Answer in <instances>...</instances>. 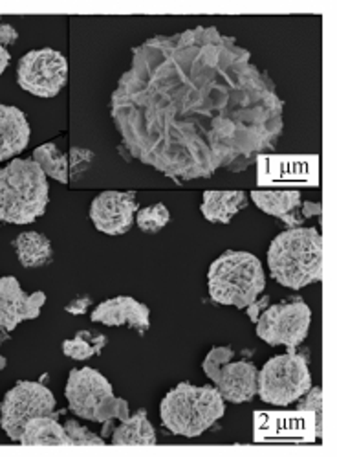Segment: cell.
I'll return each instance as SVG.
<instances>
[{"label": "cell", "mask_w": 337, "mask_h": 457, "mask_svg": "<svg viewBox=\"0 0 337 457\" xmlns=\"http://www.w3.org/2000/svg\"><path fill=\"white\" fill-rule=\"evenodd\" d=\"M33 160H36L41 166V170L46 173V177H52V179L59 180L61 184L69 182V177H70L69 156L61 153L53 142L43 144L36 151H33Z\"/></svg>", "instance_id": "obj_21"}, {"label": "cell", "mask_w": 337, "mask_h": 457, "mask_svg": "<svg viewBox=\"0 0 337 457\" xmlns=\"http://www.w3.org/2000/svg\"><path fill=\"white\" fill-rule=\"evenodd\" d=\"M138 208L134 191H103L90 204V220L99 232L123 236L132 228Z\"/></svg>", "instance_id": "obj_12"}, {"label": "cell", "mask_w": 337, "mask_h": 457, "mask_svg": "<svg viewBox=\"0 0 337 457\" xmlns=\"http://www.w3.org/2000/svg\"><path fill=\"white\" fill-rule=\"evenodd\" d=\"M266 288L260 259L250 252L227 250L208 270V290L215 303L248 309Z\"/></svg>", "instance_id": "obj_5"}, {"label": "cell", "mask_w": 337, "mask_h": 457, "mask_svg": "<svg viewBox=\"0 0 337 457\" xmlns=\"http://www.w3.org/2000/svg\"><path fill=\"white\" fill-rule=\"evenodd\" d=\"M24 446H36V445H46V446H59V445H70L69 436L62 424L55 419V413L52 415H41L33 417L21 434L19 439Z\"/></svg>", "instance_id": "obj_18"}, {"label": "cell", "mask_w": 337, "mask_h": 457, "mask_svg": "<svg viewBox=\"0 0 337 457\" xmlns=\"http://www.w3.org/2000/svg\"><path fill=\"white\" fill-rule=\"evenodd\" d=\"M90 305H92V300L88 296H81V298L74 300L69 307H66V312H70V314H85Z\"/></svg>", "instance_id": "obj_27"}, {"label": "cell", "mask_w": 337, "mask_h": 457, "mask_svg": "<svg viewBox=\"0 0 337 457\" xmlns=\"http://www.w3.org/2000/svg\"><path fill=\"white\" fill-rule=\"evenodd\" d=\"M10 59H12L10 52H8L3 45H0V76H3V74H4V71L8 69Z\"/></svg>", "instance_id": "obj_29"}, {"label": "cell", "mask_w": 337, "mask_h": 457, "mask_svg": "<svg viewBox=\"0 0 337 457\" xmlns=\"http://www.w3.org/2000/svg\"><path fill=\"white\" fill-rule=\"evenodd\" d=\"M6 366H8V361H6L3 354H0V371H3Z\"/></svg>", "instance_id": "obj_30"}, {"label": "cell", "mask_w": 337, "mask_h": 457, "mask_svg": "<svg viewBox=\"0 0 337 457\" xmlns=\"http://www.w3.org/2000/svg\"><path fill=\"white\" fill-rule=\"evenodd\" d=\"M234 351L231 347H213L201 370L211 378L224 401L233 404H242L253 401L257 395V375L259 370L250 361H234Z\"/></svg>", "instance_id": "obj_8"}, {"label": "cell", "mask_w": 337, "mask_h": 457, "mask_svg": "<svg viewBox=\"0 0 337 457\" xmlns=\"http://www.w3.org/2000/svg\"><path fill=\"white\" fill-rule=\"evenodd\" d=\"M168 220H171V213H168L167 206L161 203L142 208L134 215V222H136L140 230L145 234H156L163 230Z\"/></svg>", "instance_id": "obj_23"}, {"label": "cell", "mask_w": 337, "mask_h": 457, "mask_svg": "<svg viewBox=\"0 0 337 457\" xmlns=\"http://www.w3.org/2000/svg\"><path fill=\"white\" fill-rule=\"evenodd\" d=\"M246 206L248 195L244 191H206L200 212L213 224H229Z\"/></svg>", "instance_id": "obj_17"}, {"label": "cell", "mask_w": 337, "mask_h": 457, "mask_svg": "<svg viewBox=\"0 0 337 457\" xmlns=\"http://www.w3.org/2000/svg\"><path fill=\"white\" fill-rule=\"evenodd\" d=\"M90 318L95 323L109 325V328L128 325L130 329H136L140 335H145L151 328L149 307L130 296H118L99 303L92 311Z\"/></svg>", "instance_id": "obj_14"}, {"label": "cell", "mask_w": 337, "mask_h": 457, "mask_svg": "<svg viewBox=\"0 0 337 457\" xmlns=\"http://www.w3.org/2000/svg\"><path fill=\"white\" fill-rule=\"evenodd\" d=\"M55 404L53 394L45 384L21 380L8 391L0 406V424L6 436L19 443L26 424L33 417L55 413Z\"/></svg>", "instance_id": "obj_10"}, {"label": "cell", "mask_w": 337, "mask_h": 457, "mask_svg": "<svg viewBox=\"0 0 337 457\" xmlns=\"http://www.w3.org/2000/svg\"><path fill=\"white\" fill-rule=\"evenodd\" d=\"M267 303H269V298H267V296H264V298H260V300L253 302V303L248 307V316H250V320H251L253 323L257 321L259 314L267 307Z\"/></svg>", "instance_id": "obj_28"}, {"label": "cell", "mask_w": 337, "mask_h": 457, "mask_svg": "<svg viewBox=\"0 0 337 457\" xmlns=\"http://www.w3.org/2000/svg\"><path fill=\"white\" fill-rule=\"evenodd\" d=\"M48 203V179L36 160L15 158L0 168V220L29 224L45 215Z\"/></svg>", "instance_id": "obj_3"}, {"label": "cell", "mask_w": 337, "mask_h": 457, "mask_svg": "<svg viewBox=\"0 0 337 457\" xmlns=\"http://www.w3.org/2000/svg\"><path fill=\"white\" fill-rule=\"evenodd\" d=\"M45 303V292L26 294L17 278H0V331L10 333L21 321L39 318Z\"/></svg>", "instance_id": "obj_13"}, {"label": "cell", "mask_w": 337, "mask_h": 457, "mask_svg": "<svg viewBox=\"0 0 337 457\" xmlns=\"http://www.w3.org/2000/svg\"><path fill=\"white\" fill-rule=\"evenodd\" d=\"M283 112L272 78L215 26L134 48L111 97L121 153L182 182L246 171L255 156L275 149Z\"/></svg>", "instance_id": "obj_1"}, {"label": "cell", "mask_w": 337, "mask_h": 457, "mask_svg": "<svg viewBox=\"0 0 337 457\" xmlns=\"http://www.w3.org/2000/svg\"><path fill=\"white\" fill-rule=\"evenodd\" d=\"M107 342L109 338L101 333L79 331L74 338L62 344V353L69 358H74V361H88V358L103 351Z\"/></svg>", "instance_id": "obj_22"}, {"label": "cell", "mask_w": 337, "mask_h": 457, "mask_svg": "<svg viewBox=\"0 0 337 457\" xmlns=\"http://www.w3.org/2000/svg\"><path fill=\"white\" fill-rule=\"evenodd\" d=\"M272 278L292 290L317 283L323 274V237L317 228H288L267 248Z\"/></svg>", "instance_id": "obj_2"}, {"label": "cell", "mask_w": 337, "mask_h": 457, "mask_svg": "<svg viewBox=\"0 0 337 457\" xmlns=\"http://www.w3.org/2000/svg\"><path fill=\"white\" fill-rule=\"evenodd\" d=\"M64 430H66V436H69V439H70V445H92V446L107 445L103 437H99V436L88 432L85 427H81V424L76 422L74 419L64 422Z\"/></svg>", "instance_id": "obj_24"}, {"label": "cell", "mask_w": 337, "mask_h": 457, "mask_svg": "<svg viewBox=\"0 0 337 457\" xmlns=\"http://www.w3.org/2000/svg\"><path fill=\"white\" fill-rule=\"evenodd\" d=\"M64 397L69 408L81 419L103 422L105 432H111L112 420H125L130 417L128 403L114 395L112 384L107 377L94 368L72 370L66 380Z\"/></svg>", "instance_id": "obj_6"}, {"label": "cell", "mask_w": 337, "mask_h": 457, "mask_svg": "<svg viewBox=\"0 0 337 457\" xmlns=\"http://www.w3.org/2000/svg\"><path fill=\"white\" fill-rule=\"evenodd\" d=\"M19 39L17 29L12 24H0V45L4 48Z\"/></svg>", "instance_id": "obj_26"}, {"label": "cell", "mask_w": 337, "mask_h": 457, "mask_svg": "<svg viewBox=\"0 0 337 457\" xmlns=\"http://www.w3.org/2000/svg\"><path fill=\"white\" fill-rule=\"evenodd\" d=\"M69 79V62L53 48L24 54L17 67V83L22 90L37 97L57 96Z\"/></svg>", "instance_id": "obj_11"}, {"label": "cell", "mask_w": 337, "mask_h": 457, "mask_svg": "<svg viewBox=\"0 0 337 457\" xmlns=\"http://www.w3.org/2000/svg\"><path fill=\"white\" fill-rule=\"evenodd\" d=\"M31 137L26 114L13 107L0 104V162L21 154Z\"/></svg>", "instance_id": "obj_15"}, {"label": "cell", "mask_w": 337, "mask_h": 457, "mask_svg": "<svg viewBox=\"0 0 337 457\" xmlns=\"http://www.w3.org/2000/svg\"><path fill=\"white\" fill-rule=\"evenodd\" d=\"M111 443L116 446L156 445V432L152 428L151 420L147 419L145 410H140L138 413H134L128 419L121 420L119 427L112 432Z\"/></svg>", "instance_id": "obj_20"}, {"label": "cell", "mask_w": 337, "mask_h": 457, "mask_svg": "<svg viewBox=\"0 0 337 457\" xmlns=\"http://www.w3.org/2000/svg\"><path fill=\"white\" fill-rule=\"evenodd\" d=\"M251 201L255 206L272 217L281 219L290 228H297L305 222L302 199L299 191H251Z\"/></svg>", "instance_id": "obj_16"}, {"label": "cell", "mask_w": 337, "mask_h": 457, "mask_svg": "<svg viewBox=\"0 0 337 457\" xmlns=\"http://www.w3.org/2000/svg\"><path fill=\"white\" fill-rule=\"evenodd\" d=\"M312 387V373L308 368V356L288 349L277 354L259 370L257 394L274 406H290L308 394Z\"/></svg>", "instance_id": "obj_7"}, {"label": "cell", "mask_w": 337, "mask_h": 457, "mask_svg": "<svg viewBox=\"0 0 337 457\" xmlns=\"http://www.w3.org/2000/svg\"><path fill=\"white\" fill-rule=\"evenodd\" d=\"M226 413V401L213 386L180 382L163 397L160 419L163 427L182 437H198L208 432Z\"/></svg>", "instance_id": "obj_4"}, {"label": "cell", "mask_w": 337, "mask_h": 457, "mask_svg": "<svg viewBox=\"0 0 337 457\" xmlns=\"http://www.w3.org/2000/svg\"><path fill=\"white\" fill-rule=\"evenodd\" d=\"M17 257L24 269H39L46 267L52 257V243L46 236L39 232H24L13 241Z\"/></svg>", "instance_id": "obj_19"}, {"label": "cell", "mask_w": 337, "mask_h": 457, "mask_svg": "<svg viewBox=\"0 0 337 457\" xmlns=\"http://www.w3.org/2000/svg\"><path fill=\"white\" fill-rule=\"evenodd\" d=\"M312 311L300 298L267 305L257 318V337L267 345L299 347L308 337Z\"/></svg>", "instance_id": "obj_9"}, {"label": "cell", "mask_w": 337, "mask_h": 457, "mask_svg": "<svg viewBox=\"0 0 337 457\" xmlns=\"http://www.w3.org/2000/svg\"><path fill=\"white\" fill-rule=\"evenodd\" d=\"M307 399L299 404V411H314L316 415V434L317 437L323 436V391L321 387H310Z\"/></svg>", "instance_id": "obj_25"}]
</instances>
